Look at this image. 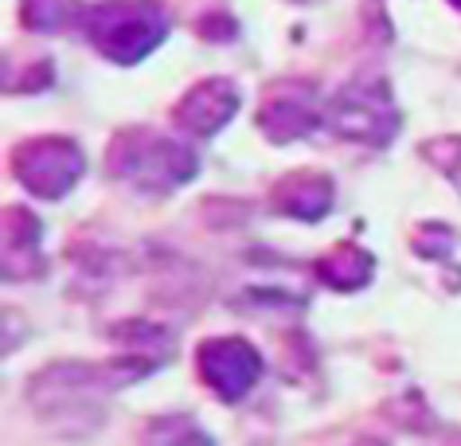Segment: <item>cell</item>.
<instances>
[{"label": "cell", "mask_w": 461, "mask_h": 446, "mask_svg": "<svg viewBox=\"0 0 461 446\" xmlns=\"http://www.w3.org/2000/svg\"><path fill=\"white\" fill-rule=\"evenodd\" d=\"M168 16L153 0H110L90 16V40L118 63H137L165 40Z\"/></svg>", "instance_id": "cell-1"}, {"label": "cell", "mask_w": 461, "mask_h": 446, "mask_svg": "<svg viewBox=\"0 0 461 446\" xmlns=\"http://www.w3.org/2000/svg\"><path fill=\"white\" fill-rule=\"evenodd\" d=\"M454 5H461V0H454Z\"/></svg>", "instance_id": "cell-12"}, {"label": "cell", "mask_w": 461, "mask_h": 446, "mask_svg": "<svg viewBox=\"0 0 461 446\" xmlns=\"http://www.w3.org/2000/svg\"><path fill=\"white\" fill-rule=\"evenodd\" d=\"M75 16H78V0H24L28 28L59 32L67 24H75Z\"/></svg>", "instance_id": "cell-11"}, {"label": "cell", "mask_w": 461, "mask_h": 446, "mask_svg": "<svg viewBox=\"0 0 461 446\" xmlns=\"http://www.w3.org/2000/svg\"><path fill=\"white\" fill-rule=\"evenodd\" d=\"M321 278L329 286H337V290H356V286L367 282V274H372V255H364V250L356 247H337L329 259H321Z\"/></svg>", "instance_id": "cell-10"}, {"label": "cell", "mask_w": 461, "mask_h": 446, "mask_svg": "<svg viewBox=\"0 0 461 446\" xmlns=\"http://www.w3.org/2000/svg\"><path fill=\"white\" fill-rule=\"evenodd\" d=\"M332 125L352 137V141H367V145H384L395 133V106L384 83H367V86H348L332 106Z\"/></svg>", "instance_id": "cell-4"}, {"label": "cell", "mask_w": 461, "mask_h": 446, "mask_svg": "<svg viewBox=\"0 0 461 446\" xmlns=\"http://www.w3.org/2000/svg\"><path fill=\"white\" fill-rule=\"evenodd\" d=\"M200 369L215 384V392L239 399L258 380V352L247 341H207L200 349Z\"/></svg>", "instance_id": "cell-5"}, {"label": "cell", "mask_w": 461, "mask_h": 446, "mask_svg": "<svg viewBox=\"0 0 461 446\" xmlns=\"http://www.w3.org/2000/svg\"><path fill=\"white\" fill-rule=\"evenodd\" d=\"M332 204V185L325 177H290L278 188V208H285L297 220H321Z\"/></svg>", "instance_id": "cell-9"}, {"label": "cell", "mask_w": 461, "mask_h": 446, "mask_svg": "<svg viewBox=\"0 0 461 446\" xmlns=\"http://www.w3.org/2000/svg\"><path fill=\"white\" fill-rule=\"evenodd\" d=\"M13 173L24 180V188H32L36 196L55 200L75 185L78 173H83V153H78L75 141L43 137V141H32L24 149H16Z\"/></svg>", "instance_id": "cell-3"}, {"label": "cell", "mask_w": 461, "mask_h": 446, "mask_svg": "<svg viewBox=\"0 0 461 446\" xmlns=\"http://www.w3.org/2000/svg\"><path fill=\"white\" fill-rule=\"evenodd\" d=\"M239 110V95L227 83H200L188 98L176 106V122L192 133H215L219 125H227V118Z\"/></svg>", "instance_id": "cell-7"}, {"label": "cell", "mask_w": 461, "mask_h": 446, "mask_svg": "<svg viewBox=\"0 0 461 446\" xmlns=\"http://www.w3.org/2000/svg\"><path fill=\"white\" fill-rule=\"evenodd\" d=\"M5 267L8 278H28L36 274V255H40V220H32L24 208H8V223H5Z\"/></svg>", "instance_id": "cell-8"}, {"label": "cell", "mask_w": 461, "mask_h": 446, "mask_svg": "<svg viewBox=\"0 0 461 446\" xmlns=\"http://www.w3.org/2000/svg\"><path fill=\"white\" fill-rule=\"evenodd\" d=\"M262 130H267L274 141H294V137H302L309 130H317L321 125V114H317V102L309 90L302 86H285L278 90L267 106H262Z\"/></svg>", "instance_id": "cell-6"}, {"label": "cell", "mask_w": 461, "mask_h": 446, "mask_svg": "<svg viewBox=\"0 0 461 446\" xmlns=\"http://www.w3.org/2000/svg\"><path fill=\"white\" fill-rule=\"evenodd\" d=\"M110 168H113V177H125L141 188H176L184 180H192L195 153L176 141H168V137L133 130L113 145Z\"/></svg>", "instance_id": "cell-2"}]
</instances>
